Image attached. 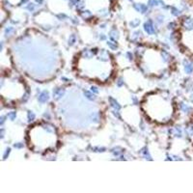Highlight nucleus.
<instances>
[{
  "instance_id": "7ed1b4c3",
  "label": "nucleus",
  "mask_w": 193,
  "mask_h": 193,
  "mask_svg": "<svg viewBox=\"0 0 193 193\" xmlns=\"http://www.w3.org/2000/svg\"><path fill=\"white\" fill-rule=\"evenodd\" d=\"M47 99H48V95L46 93H43L40 96V98H39V101H42V102H45V101H46Z\"/></svg>"
},
{
  "instance_id": "6e6552de",
  "label": "nucleus",
  "mask_w": 193,
  "mask_h": 193,
  "mask_svg": "<svg viewBox=\"0 0 193 193\" xmlns=\"http://www.w3.org/2000/svg\"><path fill=\"white\" fill-rule=\"evenodd\" d=\"M15 147H22V144H18V145H15Z\"/></svg>"
},
{
  "instance_id": "f03ea898",
  "label": "nucleus",
  "mask_w": 193,
  "mask_h": 193,
  "mask_svg": "<svg viewBox=\"0 0 193 193\" xmlns=\"http://www.w3.org/2000/svg\"><path fill=\"white\" fill-rule=\"evenodd\" d=\"M145 29H146V31H147L149 34H152V33L155 32V31H154V28H153V25H152V23H151V21H149V22H147L146 24H145Z\"/></svg>"
},
{
  "instance_id": "423d86ee",
  "label": "nucleus",
  "mask_w": 193,
  "mask_h": 193,
  "mask_svg": "<svg viewBox=\"0 0 193 193\" xmlns=\"http://www.w3.org/2000/svg\"><path fill=\"white\" fill-rule=\"evenodd\" d=\"M85 94H86V95H87V96H88V98H89V99H94V96H92V95H91V94H89V93H88V92H86V93H85Z\"/></svg>"
},
{
  "instance_id": "f257e3e1",
  "label": "nucleus",
  "mask_w": 193,
  "mask_h": 193,
  "mask_svg": "<svg viewBox=\"0 0 193 193\" xmlns=\"http://www.w3.org/2000/svg\"><path fill=\"white\" fill-rule=\"evenodd\" d=\"M134 8L138 11H140V12H143V13L147 11V6L143 4H134Z\"/></svg>"
},
{
  "instance_id": "39448f33",
  "label": "nucleus",
  "mask_w": 193,
  "mask_h": 193,
  "mask_svg": "<svg viewBox=\"0 0 193 193\" xmlns=\"http://www.w3.org/2000/svg\"><path fill=\"white\" fill-rule=\"evenodd\" d=\"M158 1L157 0H149V5L150 6H155V5H157Z\"/></svg>"
},
{
  "instance_id": "20e7f679",
  "label": "nucleus",
  "mask_w": 193,
  "mask_h": 193,
  "mask_svg": "<svg viewBox=\"0 0 193 193\" xmlns=\"http://www.w3.org/2000/svg\"><path fill=\"white\" fill-rule=\"evenodd\" d=\"M185 70H186V72L187 73H191L193 70V66L192 65H187L186 67H185Z\"/></svg>"
},
{
  "instance_id": "1a4fd4ad",
  "label": "nucleus",
  "mask_w": 193,
  "mask_h": 193,
  "mask_svg": "<svg viewBox=\"0 0 193 193\" xmlns=\"http://www.w3.org/2000/svg\"><path fill=\"white\" fill-rule=\"evenodd\" d=\"M29 118H30V119H33V118H34V115H33V114H29Z\"/></svg>"
},
{
  "instance_id": "0eeeda50",
  "label": "nucleus",
  "mask_w": 193,
  "mask_h": 193,
  "mask_svg": "<svg viewBox=\"0 0 193 193\" xmlns=\"http://www.w3.org/2000/svg\"><path fill=\"white\" fill-rule=\"evenodd\" d=\"M138 23H139V21H138V20H136V21H134V22H131L130 24H131V25H133V26H136Z\"/></svg>"
}]
</instances>
